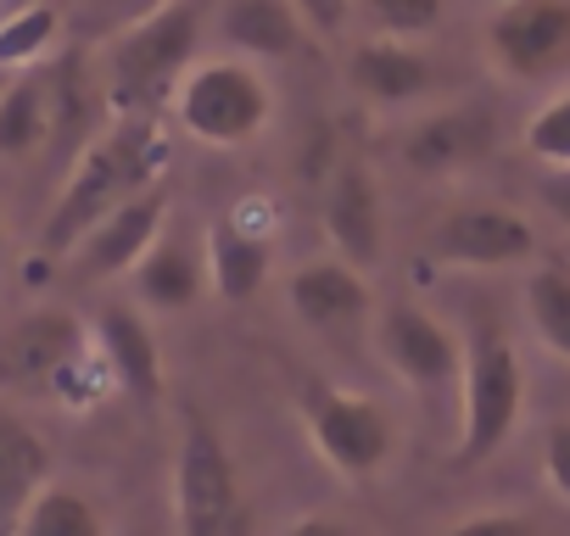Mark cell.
I'll return each instance as SVG.
<instances>
[{
  "mask_svg": "<svg viewBox=\"0 0 570 536\" xmlns=\"http://www.w3.org/2000/svg\"><path fill=\"white\" fill-rule=\"evenodd\" d=\"M163 162H168V151H163L157 118H118L112 129H101L68 168V179L46 212L40 251L68 257L101 218H112L118 207H129L135 196L163 185Z\"/></svg>",
  "mask_w": 570,
  "mask_h": 536,
  "instance_id": "6da1fadb",
  "label": "cell"
},
{
  "mask_svg": "<svg viewBox=\"0 0 570 536\" xmlns=\"http://www.w3.org/2000/svg\"><path fill=\"white\" fill-rule=\"evenodd\" d=\"M202 40V0H168L163 12L118 29L101 51L107 107L118 118H157V107H174V90L196 68Z\"/></svg>",
  "mask_w": 570,
  "mask_h": 536,
  "instance_id": "7a4b0ae2",
  "label": "cell"
},
{
  "mask_svg": "<svg viewBox=\"0 0 570 536\" xmlns=\"http://www.w3.org/2000/svg\"><path fill=\"white\" fill-rule=\"evenodd\" d=\"M174 519H179V536H252V503L240 492L235 458L202 408L179 414Z\"/></svg>",
  "mask_w": 570,
  "mask_h": 536,
  "instance_id": "3957f363",
  "label": "cell"
},
{
  "mask_svg": "<svg viewBox=\"0 0 570 536\" xmlns=\"http://www.w3.org/2000/svg\"><path fill=\"white\" fill-rule=\"evenodd\" d=\"M274 118V90L263 79L257 62L240 57H218V62H196L185 73V85L174 90V123L218 151H235L246 140H257Z\"/></svg>",
  "mask_w": 570,
  "mask_h": 536,
  "instance_id": "277c9868",
  "label": "cell"
},
{
  "mask_svg": "<svg viewBox=\"0 0 570 536\" xmlns=\"http://www.w3.org/2000/svg\"><path fill=\"white\" fill-rule=\"evenodd\" d=\"M525 403V375L514 358V341L498 325H481L464 336V369H459V464L492 458Z\"/></svg>",
  "mask_w": 570,
  "mask_h": 536,
  "instance_id": "5b68a950",
  "label": "cell"
},
{
  "mask_svg": "<svg viewBox=\"0 0 570 536\" xmlns=\"http://www.w3.org/2000/svg\"><path fill=\"white\" fill-rule=\"evenodd\" d=\"M90 364V325H79L68 308H35L0 330V391L7 397H73Z\"/></svg>",
  "mask_w": 570,
  "mask_h": 536,
  "instance_id": "8992f818",
  "label": "cell"
},
{
  "mask_svg": "<svg viewBox=\"0 0 570 536\" xmlns=\"http://www.w3.org/2000/svg\"><path fill=\"white\" fill-rule=\"evenodd\" d=\"M297 414L308 425L314 453L347 480H370L397 447L392 414L364 391H347V386H331V380H303Z\"/></svg>",
  "mask_w": 570,
  "mask_h": 536,
  "instance_id": "52a82bcc",
  "label": "cell"
},
{
  "mask_svg": "<svg viewBox=\"0 0 570 536\" xmlns=\"http://www.w3.org/2000/svg\"><path fill=\"white\" fill-rule=\"evenodd\" d=\"M425 257L453 262V268H509L537 257V229L498 201H464L448 207L431 229H425Z\"/></svg>",
  "mask_w": 570,
  "mask_h": 536,
  "instance_id": "ba28073f",
  "label": "cell"
},
{
  "mask_svg": "<svg viewBox=\"0 0 570 536\" xmlns=\"http://www.w3.org/2000/svg\"><path fill=\"white\" fill-rule=\"evenodd\" d=\"M487 51L509 79H548L570 62V0H509L487 23Z\"/></svg>",
  "mask_w": 570,
  "mask_h": 536,
  "instance_id": "9c48e42d",
  "label": "cell"
},
{
  "mask_svg": "<svg viewBox=\"0 0 570 536\" xmlns=\"http://www.w3.org/2000/svg\"><path fill=\"white\" fill-rule=\"evenodd\" d=\"M375 347H381L386 369H392V375H403L414 391L459 386L464 341H459L436 314H425V308H414V302H392V308H381Z\"/></svg>",
  "mask_w": 570,
  "mask_h": 536,
  "instance_id": "30bf717a",
  "label": "cell"
},
{
  "mask_svg": "<svg viewBox=\"0 0 570 536\" xmlns=\"http://www.w3.org/2000/svg\"><path fill=\"white\" fill-rule=\"evenodd\" d=\"M320 218H325V240L336 246V257L347 268H375L381 262V246H386V218H381V185L370 173V162L358 157H342L325 179V196H320Z\"/></svg>",
  "mask_w": 570,
  "mask_h": 536,
  "instance_id": "8fae6325",
  "label": "cell"
},
{
  "mask_svg": "<svg viewBox=\"0 0 570 536\" xmlns=\"http://www.w3.org/2000/svg\"><path fill=\"white\" fill-rule=\"evenodd\" d=\"M163 218H168V190L151 185L146 196H135L129 207H118L112 218H101L73 251V275L79 280H118V275H135V262L157 246L163 235Z\"/></svg>",
  "mask_w": 570,
  "mask_h": 536,
  "instance_id": "7c38bea8",
  "label": "cell"
},
{
  "mask_svg": "<svg viewBox=\"0 0 570 536\" xmlns=\"http://www.w3.org/2000/svg\"><path fill=\"white\" fill-rule=\"evenodd\" d=\"M90 347L101 358V375L124 397H135V403H157L163 397V347H157L151 325L135 308L107 302L96 314V325H90Z\"/></svg>",
  "mask_w": 570,
  "mask_h": 536,
  "instance_id": "4fadbf2b",
  "label": "cell"
},
{
  "mask_svg": "<svg viewBox=\"0 0 570 536\" xmlns=\"http://www.w3.org/2000/svg\"><path fill=\"white\" fill-rule=\"evenodd\" d=\"M285 297H292V314L308 330H325V336H342V330L364 325L370 308H375L370 280L358 275V268H347L342 257H320V262L297 268L292 286H285Z\"/></svg>",
  "mask_w": 570,
  "mask_h": 536,
  "instance_id": "5bb4252c",
  "label": "cell"
},
{
  "mask_svg": "<svg viewBox=\"0 0 570 536\" xmlns=\"http://www.w3.org/2000/svg\"><path fill=\"white\" fill-rule=\"evenodd\" d=\"M498 146V118L475 101H459V107H442L431 118H420L409 135H403V157L409 168L420 173H448V168H464L475 157H487Z\"/></svg>",
  "mask_w": 570,
  "mask_h": 536,
  "instance_id": "9a60e30c",
  "label": "cell"
},
{
  "mask_svg": "<svg viewBox=\"0 0 570 536\" xmlns=\"http://www.w3.org/2000/svg\"><path fill=\"white\" fill-rule=\"evenodd\" d=\"M51 486V447L46 436L18 419L12 408H0V536H12L29 503Z\"/></svg>",
  "mask_w": 570,
  "mask_h": 536,
  "instance_id": "2e32d148",
  "label": "cell"
},
{
  "mask_svg": "<svg viewBox=\"0 0 570 536\" xmlns=\"http://www.w3.org/2000/svg\"><path fill=\"white\" fill-rule=\"evenodd\" d=\"M347 73H353L358 96L375 101V107H414V101H425L436 90V62L420 57L414 46H403V40H370V46H358L353 62H347Z\"/></svg>",
  "mask_w": 570,
  "mask_h": 536,
  "instance_id": "e0dca14e",
  "label": "cell"
},
{
  "mask_svg": "<svg viewBox=\"0 0 570 536\" xmlns=\"http://www.w3.org/2000/svg\"><path fill=\"white\" fill-rule=\"evenodd\" d=\"M268 262H274L268 235L246 229L240 218H218L207 229V286L224 302H252L268 280Z\"/></svg>",
  "mask_w": 570,
  "mask_h": 536,
  "instance_id": "ac0fdd59",
  "label": "cell"
},
{
  "mask_svg": "<svg viewBox=\"0 0 570 536\" xmlns=\"http://www.w3.org/2000/svg\"><path fill=\"white\" fill-rule=\"evenodd\" d=\"M135 297L157 314H185L202 291H207V257H196L190 240L179 235H157V246L135 262Z\"/></svg>",
  "mask_w": 570,
  "mask_h": 536,
  "instance_id": "d6986e66",
  "label": "cell"
},
{
  "mask_svg": "<svg viewBox=\"0 0 570 536\" xmlns=\"http://www.w3.org/2000/svg\"><path fill=\"white\" fill-rule=\"evenodd\" d=\"M218 34L240 51V62H279L303 46L308 29L297 23L292 0H224Z\"/></svg>",
  "mask_w": 570,
  "mask_h": 536,
  "instance_id": "ffe728a7",
  "label": "cell"
},
{
  "mask_svg": "<svg viewBox=\"0 0 570 536\" xmlns=\"http://www.w3.org/2000/svg\"><path fill=\"white\" fill-rule=\"evenodd\" d=\"M57 129V107H51V79L23 73L0 90V151L23 157L35 146H46V135Z\"/></svg>",
  "mask_w": 570,
  "mask_h": 536,
  "instance_id": "44dd1931",
  "label": "cell"
},
{
  "mask_svg": "<svg viewBox=\"0 0 570 536\" xmlns=\"http://www.w3.org/2000/svg\"><path fill=\"white\" fill-rule=\"evenodd\" d=\"M12 536H107V519H101V508L79 492V486H46L35 503H29V514L18 519V530Z\"/></svg>",
  "mask_w": 570,
  "mask_h": 536,
  "instance_id": "7402d4cb",
  "label": "cell"
},
{
  "mask_svg": "<svg viewBox=\"0 0 570 536\" xmlns=\"http://www.w3.org/2000/svg\"><path fill=\"white\" fill-rule=\"evenodd\" d=\"M525 314L537 336L570 364V262H542L525 280Z\"/></svg>",
  "mask_w": 570,
  "mask_h": 536,
  "instance_id": "603a6c76",
  "label": "cell"
},
{
  "mask_svg": "<svg viewBox=\"0 0 570 536\" xmlns=\"http://www.w3.org/2000/svg\"><path fill=\"white\" fill-rule=\"evenodd\" d=\"M62 34V12L51 0L40 7H23V12H7L0 18V68H35Z\"/></svg>",
  "mask_w": 570,
  "mask_h": 536,
  "instance_id": "cb8c5ba5",
  "label": "cell"
},
{
  "mask_svg": "<svg viewBox=\"0 0 570 536\" xmlns=\"http://www.w3.org/2000/svg\"><path fill=\"white\" fill-rule=\"evenodd\" d=\"M525 151L542 168H570V90L537 107V118L525 123Z\"/></svg>",
  "mask_w": 570,
  "mask_h": 536,
  "instance_id": "d4e9b609",
  "label": "cell"
},
{
  "mask_svg": "<svg viewBox=\"0 0 570 536\" xmlns=\"http://www.w3.org/2000/svg\"><path fill=\"white\" fill-rule=\"evenodd\" d=\"M381 40H414V34H431L442 23V7L448 0H364Z\"/></svg>",
  "mask_w": 570,
  "mask_h": 536,
  "instance_id": "484cf974",
  "label": "cell"
},
{
  "mask_svg": "<svg viewBox=\"0 0 570 536\" xmlns=\"http://www.w3.org/2000/svg\"><path fill=\"white\" fill-rule=\"evenodd\" d=\"M292 12L314 40H342L347 18H353V0H292Z\"/></svg>",
  "mask_w": 570,
  "mask_h": 536,
  "instance_id": "4316f807",
  "label": "cell"
},
{
  "mask_svg": "<svg viewBox=\"0 0 570 536\" xmlns=\"http://www.w3.org/2000/svg\"><path fill=\"white\" fill-rule=\"evenodd\" d=\"M542 475L570 503V419H559V425L542 430Z\"/></svg>",
  "mask_w": 570,
  "mask_h": 536,
  "instance_id": "83f0119b",
  "label": "cell"
},
{
  "mask_svg": "<svg viewBox=\"0 0 570 536\" xmlns=\"http://www.w3.org/2000/svg\"><path fill=\"white\" fill-rule=\"evenodd\" d=\"M442 536H537V525L525 514H470V519L448 525Z\"/></svg>",
  "mask_w": 570,
  "mask_h": 536,
  "instance_id": "f1b7e54d",
  "label": "cell"
},
{
  "mask_svg": "<svg viewBox=\"0 0 570 536\" xmlns=\"http://www.w3.org/2000/svg\"><path fill=\"white\" fill-rule=\"evenodd\" d=\"M163 7H168V0H90V12H96V23L107 29V40H112L118 29H129V23L163 12Z\"/></svg>",
  "mask_w": 570,
  "mask_h": 536,
  "instance_id": "f546056e",
  "label": "cell"
},
{
  "mask_svg": "<svg viewBox=\"0 0 570 536\" xmlns=\"http://www.w3.org/2000/svg\"><path fill=\"white\" fill-rule=\"evenodd\" d=\"M537 201L570 229V168H548L542 185H537Z\"/></svg>",
  "mask_w": 570,
  "mask_h": 536,
  "instance_id": "4dcf8cb0",
  "label": "cell"
},
{
  "mask_svg": "<svg viewBox=\"0 0 570 536\" xmlns=\"http://www.w3.org/2000/svg\"><path fill=\"white\" fill-rule=\"evenodd\" d=\"M279 536H358L347 519H336V514H308V519H297V525H285Z\"/></svg>",
  "mask_w": 570,
  "mask_h": 536,
  "instance_id": "1f68e13d",
  "label": "cell"
},
{
  "mask_svg": "<svg viewBox=\"0 0 570 536\" xmlns=\"http://www.w3.org/2000/svg\"><path fill=\"white\" fill-rule=\"evenodd\" d=\"M23 7H40V0H0V18H7V12H23Z\"/></svg>",
  "mask_w": 570,
  "mask_h": 536,
  "instance_id": "d6a6232c",
  "label": "cell"
},
{
  "mask_svg": "<svg viewBox=\"0 0 570 536\" xmlns=\"http://www.w3.org/2000/svg\"><path fill=\"white\" fill-rule=\"evenodd\" d=\"M0 268H7V218H0Z\"/></svg>",
  "mask_w": 570,
  "mask_h": 536,
  "instance_id": "836d02e7",
  "label": "cell"
}]
</instances>
